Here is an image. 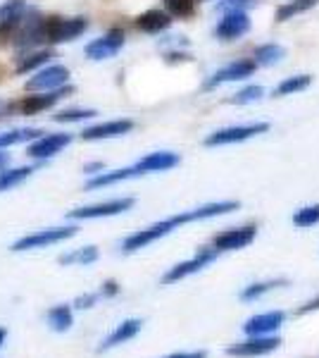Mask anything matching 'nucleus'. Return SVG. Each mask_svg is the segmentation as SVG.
<instances>
[{"label":"nucleus","instance_id":"f257e3e1","mask_svg":"<svg viewBox=\"0 0 319 358\" xmlns=\"http://www.w3.org/2000/svg\"><path fill=\"white\" fill-rule=\"evenodd\" d=\"M186 222H193V220H191V210L181 213V215L167 217V220H162V222L150 224V227L141 229V232L126 236L124 244H121V251H124V253H133V251H138V248H146L148 244H153V241L162 239V236H167L170 232H174V229L181 227V224H186Z\"/></svg>","mask_w":319,"mask_h":358},{"label":"nucleus","instance_id":"f03ea898","mask_svg":"<svg viewBox=\"0 0 319 358\" xmlns=\"http://www.w3.org/2000/svg\"><path fill=\"white\" fill-rule=\"evenodd\" d=\"M86 29H89V20H86V17H45L43 41H48V43L74 41Z\"/></svg>","mask_w":319,"mask_h":358},{"label":"nucleus","instance_id":"7ed1b4c3","mask_svg":"<svg viewBox=\"0 0 319 358\" xmlns=\"http://www.w3.org/2000/svg\"><path fill=\"white\" fill-rule=\"evenodd\" d=\"M77 234V227H50V229H40V232H34L29 236H22L20 241L13 244V251H31V248H43L50 244H57V241H65L69 236Z\"/></svg>","mask_w":319,"mask_h":358},{"label":"nucleus","instance_id":"20e7f679","mask_svg":"<svg viewBox=\"0 0 319 358\" xmlns=\"http://www.w3.org/2000/svg\"><path fill=\"white\" fill-rule=\"evenodd\" d=\"M269 131L267 122H255V124H241V127H229V129H219L205 138V146H226V143H241L248 138L265 134Z\"/></svg>","mask_w":319,"mask_h":358},{"label":"nucleus","instance_id":"39448f33","mask_svg":"<svg viewBox=\"0 0 319 358\" xmlns=\"http://www.w3.org/2000/svg\"><path fill=\"white\" fill-rule=\"evenodd\" d=\"M217 256H219V251L214 246L212 248H200V251L195 253L191 261H184V263L174 265L172 270H167V275L162 277V285H174V282L184 280V277H188L193 273H200V270L207 268V265H210Z\"/></svg>","mask_w":319,"mask_h":358},{"label":"nucleus","instance_id":"423d86ee","mask_svg":"<svg viewBox=\"0 0 319 358\" xmlns=\"http://www.w3.org/2000/svg\"><path fill=\"white\" fill-rule=\"evenodd\" d=\"M281 346V337H248L246 342L239 344H231L226 349V356H234V358H258V356H267L272 351H276Z\"/></svg>","mask_w":319,"mask_h":358},{"label":"nucleus","instance_id":"0eeeda50","mask_svg":"<svg viewBox=\"0 0 319 358\" xmlns=\"http://www.w3.org/2000/svg\"><path fill=\"white\" fill-rule=\"evenodd\" d=\"M29 15L24 0H8L0 5V38H15Z\"/></svg>","mask_w":319,"mask_h":358},{"label":"nucleus","instance_id":"6e6552de","mask_svg":"<svg viewBox=\"0 0 319 358\" xmlns=\"http://www.w3.org/2000/svg\"><path fill=\"white\" fill-rule=\"evenodd\" d=\"M67 82H69V69L62 65H50V67L38 69L27 82V89L29 91H57V89H62V86H67Z\"/></svg>","mask_w":319,"mask_h":358},{"label":"nucleus","instance_id":"1a4fd4ad","mask_svg":"<svg viewBox=\"0 0 319 358\" xmlns=\"http://www.w3.org/2000/svg\"><path fill=\"white\" fill-rule=\"evenodd\" d=\"M129 208H133V199H114V201H105V203H98V206L77 208V210L69 213V217H72V220H96V217L119 215V213H126Z\"/></svg>","mask_w":319,"mask_h":358},{"label":"nucleus","instance_id":"9d476101","mask_svg":"<svg viewBox=\"0 0 319 358\" xmlns=\"http://www.w3.org/2000/svg\"><path fill=\"white\" fill-rule=\"evenodd\" d=\"M258 236V229L253 224H246V227H236V229H226V232H219L212 239V246L217 248L219 253L222 251H239V248L251 246Z\"/></svg>","mask_w":319,"mask_h":358},{"label":"nucleus","instance_id":"9b49d317","mask_svg":"<svg viewBox=\"0 0 319 358\" xmlns=\"http://www.w3.org/2000/svg\"><path fill=\"white\" fill-rule=\"evenodd\" d=\"M121 45H124V31L112 29V31L105 34L103 38H96V41H91L86 45V57H89V60H110V57H114L119 53Z\"/></svg>","mask_w":319,"mask_h":358},{"label":"nucleus","instance_id":"f8f14e48","mask_svg":"<svg viewBox=\"0 0 319 358\" xmlns=\"http://www.w3.org/2000/svg\"><path fill=\"white\" fill-rule=\"evenodd\" d=\"M248 31H251V17L246 13H226L214 27V36L222 41H236Z\"/></svg>","mask_w":319,"mask_h":358},{"label":"nucleus","instance_id":"ddd939ff","mask_svg":"<svg viewBox=\"0 0 319 358\" xmlns=\"http://www.w3.org/2000/svg\"><path fill=\"white\" fill-rule=\"evenodd\" d=\"M283 320H286V313H283V310L260 313V315H253L251 320L243 325V332H246L248 337H267V334L279 330L283 325Z\"/></svg>","mask_w":319,"mask_h":358},{"label":"nucleus","instance_id":"4468645a","mask_svg":"<svg viewBox=\"0 0 319 358\" xmlns=\"http://www.w3.org/2000/svg\"><path fill=\"white\" fill-rule=\"evenodd\" d=\"M69 143H72V136L69 134H45V136L36 138V141L27 148V153L31 155V158L45 160V158H53V155H57L62 148H67Z\"/></svg>","mask_w":319,"mask_h":358},{"label":"nucleus","instance_id":"2eb2a0df","mask_svg":"<svg viewBox=\"0 0 319 358\" xmlns=\"http://www.w3.org/2000/svg\"><path fill=\"white\" fill-rule=\"evenodd\" d=\"M72 91H74L72 86H65V89L50 91V94H45V96H27V98H22V101L17 103V113H20V115H38L40 110H48V108H53L62 96L72 94Z\"/></svg>","mask_w":319,"mask_h":358},{"label":"nucleus","instance_id":"dca6fc26","mask_svg":"<svg viewBox=\"0 0 319 358\" xmlns=\"http://www.w3.org/2000/svg\"><path fill=\"white\" fill-rule=\"evenodd\" d=\"M255 65H258V62H251V60L231 62V65H226V67H222V69H217V72H214L212 77L207 79L205 89H214V86H219V84L239 82V79L251 77V74L255 72Z\"/></svg>","mask_w":319,"mask_h":358},{"label":"nucleus","instance_id":"f3484780","mask_svg":"<svg viewBox=\"0 0 319 358\" xmlns=\"http://www.w3.org/2000/svg\"><path fill=\"white\" fill-rule=\"evenodd\" d=\"M133 129L131 120H112V122H103L96 127L81 131L84 141H101V138H114V136H124Z\"/></svg>","mask_w":319,"mask_h":358},{"label":"nucleus","instance_id":"a211bd4d","mask_svg":"<svg viewBox=\"0 0 319 358\" xmlns=\"http://www.w3.org/2000/svg\"><path fill=\"white\" fill-rule=\"evenodd\" d=\"M179 155L177 153H170V151H158V153H150L146 158H141L136 165V172L138 175H148V172H165V170H172V167L179 165Z\"/></svg>","mask_w":319,"mask_h":358},{"label":"nucleus","instance_id":"6ab92c4d","mask_svg":"<svg viewBox=\"0 0 319 358\" xmlns=\"http://www.w3.org/2000/svg\"><path fill=\"white\" fill-rule=\"evenodd\" d=\"M141 327H143V322H141V320H136V317H131V320H124L121 325L114 327V332L110 334L105 342L98 346V351L103 354V351H110V349H114V346L129 342V339H133L138 332H141Z\"/></svg>","mask_w":319,"mask_h":358},{"label":"nucleus","instance_id":"aec40b11","mask_svg":"<svg viewBox=\"0 0 319 358\" xmlns=\"http://www.w3.org/2000/svg\"><path fill=\"white\" fill-rule=\"evenodd\" d=\"M172 20L165 10H146L143 15L136 17V27L146 34H160L165 29H170Z\"/></svg>","mask_w":319,"mask_h":358},{"label":"nucleus","instance_id":"412c9836","mask_svg":"<svg viewBox=\"0 0 319 358\" xmlns=\"http://www.w3.org/2000/svg\"><path fill=\"white\" fill-rule=\"evenodd\" d=\"M131 177H138L136 167H124V170H112V172H103V175H98L91 179L86 187L89 189H101V187H112V184L117 182H124V179H131Z\"/></svg>","mask_w":319,"mask_h":358},{"label":"nucleus","instance_id":"4be33fe9","mask_svg":"<svg viewBox=\"0 0 319 358\" xmlns=\"http://www.w3.org/2000/svg\"><path fill=\"white\" fill-rule=\"evenodd\" d=\"M48 325L53 327L55 332H67L69 327L74 325V315L69 306H55V308L48 310Z\"/></svg>","mask_w":319,"mask_h":358},{"label":"nucleus","instance_id":"5701e85b","mask_svg":"<svg viewBox=\"0 0 319 358\" xmlns=\"http://www.w3.org/2000/svg\"><path fill=\"white\" fill-rule=\"evenodd\" d=\"M98 261V248L96 246H84V248H77L72 253H65V256L57 258L60 265H89V263H96Z\"/></svg>","mask_w":319,"mask_h":358},{"label":"nucleus","instance_id":"b1692460","mask_svg":"<svg viewBox=\"0 0 319 358\" xmlns=\"http://www.w3.org/2000/svg\"><path fill=\"white\" fill-rule=\"evenodd\" d=\"M34 175V167H15V170H3L0 172V194L15 189L17 184H22L24 179Z\"/></svg>","mask_w":319,"mask_h":358},{"label":"nucleus","instance_id":"393cba45","mask_svg":"<svg viewBox=\"0 0 319 358\" xmlns=\"http://www.w3.org/2000/svg\"><path fill=\"white\" fill-rule=\"evenodd\" d=\"M288 280H267V282H255V285L246 287V289L241 292V299L243 301H255V299L265 296L267 292H274L276 287H286Z\"/></svg>","mask_w":319,"mask_h":358},{"label":"nucleus","instance_id":"a878e982","mask_svg":"<svg viewBox=\"0 0 319 358\" xmlns=\"http://www.w3.org/2000/svg\"><path fill=\"white\" fill-rule=\"evenodd\" d=\"M283 55H286V50H283L281 45H276V43H267V45L255 48V62H258V65H262V67L276 65Z\"/></svg>","mask_w":319,"mask_h":358},{"label":"nucleus","instance_id":"bb28decb","mask_svg":"<svg viewBox=\"0 0 319 358\" xmlns=\"http://www.w3.org/2000/svg\"><path fill=\"white\" fill-rule=\"evenodd\" d=\"M43 136L40 129H13V131H5L0 134V148L5 146H15V143H24V141H36V138Z\"/></svg>","mask_w":319,"mask_h":358},{"label":"nucleus","instance_id":"cd10ccee","mask_svg":"<svg viewBox=\"0 0 319 358\" xmlns=\"http://www.w3.org/2000/svg\"><path fill=\"white\" fill-rule=\"evenodd\" d=\"M310 82H312L310 74H298V77H288L286 82H281L274 91H272V94H274V98L288 96V94H298V91L307 89V86H310Z\"/></svg>","mask_w":319,"mask_h":358},{"label":"nucleus","instance_id":"c85d7f7f","mask_svg":"<svg viewBox=\"0 0 319 358\" xmlns=\"http://www.w3.org/2000/svg\"><path fill=\"white\" fill-rule=\"evenodd\" d=\"M317 3H319V0H293V3L281 5V8L276 10L274 20H276V22H286V20H291V17H295V15L305 13V10L315 8Z\"/></svg>","mask_w":319,"mask_h":358},{"label":"nucleus","instance_id":"c756f323","mask_svg":"<svg viewBox=\"0 0 319 358\" xmlns=\"http://www.w3.org/2000/svg\"><path fill=\"white\" fill-rule=\"evenodd\" d=\"M50 57H53L50 50H38V53H34L29 57H22L20 65H17V74L34 72V69H38V67H45L50 62Z\"/></svg>","mask_w":319,"mask_h":358},{"label":"nucleus","instance_id":"7c9ffc66","mask_svg":"<svg viewBox=\"0 0 319 358\" xmlns=\"http://www.w3.org/2000/svg\"><path fill=\"white\" fill-rule=\"evenodd\" d=\"M317 222H319V203L305 206V208H300V210L293 213V224L300 229L312 227V224H317Z\"/></svg>","mask_w":319,"mask_h":358},{"label":"nucleus","instance_id":"2f4dec72","mask_svg":"<svg viewBox=\"0 0 319 358\" xmlns=\"http://www.w3.org/2000/svg\"><path fill=\"white\" fill-rule=\"evenodd\" d=\"M262 94H265L262 86H246V89H241L236 96H231L229 103H234V106H248V103L260 101V98H262Z\"/></svg>","mask_w":319,"mask_h":358},{"label":"nucleus","instance_id":"473e14b6","mask_svg":"<svg viewBox=\"0 0 319 358\" xmlns=\"http://www.w3.org/2000/svg\"><path fill=\"white\" fill-rule=\"evenodd\" d=\"M96 110H84V108H74V110H62L55 115V122H81V120L96 117Z\"/></svg>","mask_w":319,"mask_h":358},{"label":"nucleus","instance_id":"72a5a7b5","mask_svg":"<svg viewBox=\"0 0 319 358\" xmlns=\"http://www.w3.org/2000/svg\"><path fill=\"white\" fill-rule=\"evenodd\" d=\"M165 5L174 17H191L195 10V0H165Z\"/></svg>","mask_w":319,"mask_h":358},{"label":"nucleus","instance_id":"f704fd0d","mask_svg":"<svg viewBox=\"0 0 319 358\" xmlns=\"http://www.w3.org/2000/svg\"><path fill=\"white\" fill-rule=\"evenodd\" d=\"M255 5H258V0H222L219 10H224V13H246Z\"/></svg>","mask_w":319,"mask_h":358},{"label":"nucleus","instance_id":"c9c22d12","mask_svg":"<svg viewBox=\"0 0 319 358\" xmlns=\"http://www.w3.org/2000/svg\"><path fill=\"white\" fill-rule=\"evenodd\" d=\"M101 296H103V294H86V296H79L77 301H74V306L81 308V310H84V308H94Z\"/></svg>","mask_w":319,"mask_h":358},{"label":"nucleus","instance_id":"e433bc0d","mask_svg":"<svg viewBox=\"0 0 319 358\" xmlns=\"http://www.w3.org/2000/svg\"><path fill=\"white\" fill-rule=\"evenodd\" d=\"M15 113H17V103H13V101H5V98H0V122H3V120H10Z\"/></svg>","mask_w":319,"mask_h":358},{"label":"nucleus","instance_id":"4c0bfd02","mask_svg":"<svg viewBox=\"0 0 319 358\" xmlns=\"http://www.w3.org/2000/svg\"><path fill=\"white\" fill-rule=\"evenodd\" d=\"M315 310H319V296H317V299H310V301H307V303L300 306V308L295 310V315H298V317H303V315L315 313Z\"/></svg>","mask_w":319,"mask_h":358},{"label":"nucleus","instance_id":"58836bf2","mask_svg":"<svg viewBox=\"0 0 319 358\" xmlns=\"http://www.w3.org/2000/svg\"><path fill=\"white\" fill-rule=\"evenodd\" d=\"M101 294H103V296H117V294H119V285L114 280H107L105 285H103Z\"/></svg>","mask_w":319,"mask_h":358},{"label":"nucleus","instance_id":"ea45409f","mask_svg":"<svg viewBox=\"0 0 319 358\" xmlns=\"http://www.w3.org/2000/svg\"><path fill=\"white\" fill-rule=\"evenodd\" d=\"M167 358H207L205 351H188V354H172Z\"/></svg>","mask_w":319,"mask_h":358},{"label":"nucleus","instance_id":"a19ab883","mask_svg":"<svg viewBox=\"0 0 319 358\" xmlns=\"http://www.w3.org/2000/svg\"><path fill=\"white\" fill-rule=\"evenodd\" d=\"M8 165H10V153H3V151H0V172H3Z\"/></svg>","mask_w":319,"mask_h":358},{"label":"nucleus","instance_id":"79ce46f5","mask_svg":"<svg viewBox=\"0 0 319 358\" xmlns=\"http://www.w3.org/2000/svg\"><path fill=\"white\" fill-rule=\"evenodd\" d=\"M5 337H8V330H3V327H0V346L5 344Z\"/></svg>","mask_w":319,"mask_h":358}]
</instances>
